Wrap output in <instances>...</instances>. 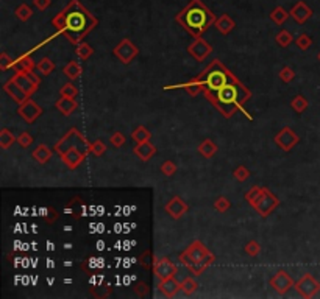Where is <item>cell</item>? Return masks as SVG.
Segmentation results:
<instances>
[{
  "label": "cell",
  "instance_id": "7402d4cb",
  "mask_svg": "<svg viewBox=\"0 0 320 299\" xmlns=\"http://www.w3.org/2000/svg\"><path fill=\"white\" fill-rule=\"evenodd\" d=\"M57 109L63 114V115H70L73 111L78 108V103L75 101V99H69V97H61L57 101Z\"/></svg>",
  "mask_w": 320,
  "mask_h": 299
},
{
  "label": "cell",
  "instance_id": "7dc6e473",
  "mask_svg": "<svg viewBox=\"0 0 320 299\" xmlns=\"http://www.w3.org/2000/svg\"><path fill=\"white\" fill-rule=\"evenodd\" d=\"M201 81L198 80V78H195V80H192L188 86H186V91L191 94V95H197V94H200V91H201Z\"/></svg>",
  "mask_w": 320,
  "mask_h": 299
},
{
  "label": "cell",
  "instance_id": "2e32d148",
  "mask_svg": "<svg viewBox=\"0 0 320 299\" xmlns=\"http://www.w3.org/2000/svg\"><path fill=\"white\" fill-rule=\"evenodd\" d=\"M164 210H166L174 220H180L181 217L185 215V213H188L189 206H188L186 202H185L183 199H181L180 197H174V198L170 199V201L167 202V204L164 206Z\"/></svg>",
  "mask_w": 320,
  "mask_h": 299
},
{
  "label": "cell",
  "instance_id": "6da1fadb",
  "mask_svg": "<svg viewBox=\"0 0 320 299\" xmlns=\"http://www.w3.org/2000/svg\"><path fill=\"white\" fill-rule=\"evenodd\" d=\"M53 27H57L58 31L64 36H67L70 42H80L89 31L97 25V19H95L86 8H84L78 0H72V2L58 13L52 20Z\"/></svg>",
  "mask_w": 320,
  "mask_h": 299
},
{
  "label": "cell",
  "instance_id": "8d00e7d4",
  "mask_svg": "<svg viewBox=\"0 0 320 299\" xmlns=\"http://www.w3.org/2000/svg\"><path fill=\"white\" fill-rule=\"evenodd\" d=\"M92 53H94V50H92L91 46H88L86 42H78V46H77V55H78L80 59H88V58H91Z\"/></svg>",
  "mask_w": 320,
  "mask_h": 299
},
{
  "label": "cell",
  "instance_id": "f907efd6",
  "mask_svg": "<svg viewBox=\"0 0 320 299\" xmlns=\"http://www.w3.org/2000/svg\"><path fill=\"white\" fill-rule=\"evenodd\" d=\"M13 64H14V61L9 59L6 53H2V56H0V67H2V70H6L9 66L13 67Z\"/></svg>",
  "mask_w": 320,
  "mask_h": 299
},
{
  "label": "cell",
  "instance_id": "e0dca14e",
  "mask_svg": "<svg viewBox=\"0 0 320 299\" xmlns=\"http://www.w3.org/2000/svg\"><path fill=\"white\" fill-rule=\"evenodd\" d=\"M238 99H239V92H238V88L234 86V84H225L223 88H220L217 91V101H220L222 104H236L238 103Z\"/></svg>",
  "mask_w": 320,
  "mask_h": 299
},
{
  "label": "cell",
  "instance_id": "ba28073f",
  "mask_svg": "<svg viewBox=\"0 0 320 299\" xmlns=\"http://www.w3.org/2000/svg\"><path fill=\"white\" fill-rule=\"evenodd\" d=\"M13 80L19 84L20 89H24L27 92L28 97L36 92V89L39 88V83H41V80L33 73V70H30V72H16Z\"/></svg>",
  "mask_w": 320,
  "mask_h": 299
},
{
  "label": "cell",
  "instance_id": "d590c367",
  "mask_svg": "<svg viewBox=\"0 0 320 299\" xmlns=\"http://www.w3.org/2000/svg\"><path fill=\"white\" fill-rule=\"evenodd\" d=\"M264 190H265V187H253V189H250V192L245 194V201L253 206L255 202L258 201V198L264 194Z\"/></svg>",
  "mask_w": 320,
  "mask_h": 299
},
{
  "label": "cell",
  "instance_id": "b9f144b4",
  "mask_svg": "<svg viewBox=\"0 0 320 299\" xmlns=\"http://www.w3.org/2000/svg\"><path fill=\"white\" fill-rule=\"evenodd\" d=\"M295 44L300 50H308L309 47L313 46V39L309 38L308 35H300L297 39H295Z\"/></svg>",
  "mask_w": 320,
  "mask_h": 299
},
{
  "label": "cell",
  "instance_id": "ee69618b",
  "mask_svg": "<svg viewBox=\"0 0 320 299\" xmlns=\"http://www.w3.org/2000/svg\"><path fill=\"white\" fill-rule=\"evenodd\" d=\"M245 252H247L249 255H252V257H256L259 252H261V245L258 242H249L247 245H245Z\"/></svg>",
  "mask_w": 320,
  "mask_h": 299
},
{
  "label": "cell",
  "instance_id": "9c48e42d",
  "mask_svg": "<svg viewBox=\"0 0 320 299\" xmlns=\"http://www.w3.org/2000/svg\"><path fill=\"white\" fill-rule=\"evenodd\" d=\"M295 285L294 279H292V276L289 273H286L283 270L280 271H276L273 276H272V279H270V287L273 288V290L278 293V295H286L287 292L291 290V288Z\"/></svg>",
  "mask_w": 320,
  "mask_h": 299
},
{
  "label": "cell",
  "instance_id": "f6af8a7d",
  "mask_svg": "<svg viewBox=\"0 0 320 299\" xmlns=\"http://www.w3.org/2000/svg\"><path fill=\"white\" fill-rule=\"evenodd\" d=\"M234 178H236L239 183H244V181H247L249 179V176H250V172H249V168L247 167H244V165H241V167H238L236 170H234Z\"/></svg>",
  "mask_w": 320,
  "mask_h": 299
},
{
  "label": "cell",
  "instance_id": "5bb4252c",
  "mask_svg": "<svg viewBox=\"0 0 320 299\" xmlns=\"http://www.w3.org/2000/svg\"><path fill=\"white\" fill-rule=\"evenodd\" d=\"M177 266L175 263L170 262L167 257H161V259H156L155 265H153V273L156 277L159 279H167V277H172L177 274Z\"/></svg>",
  "mask_w": 320,
  "mask_h": 299
},
{
  "label": "cell",
  "instance_id": "4fadbf2b",
  "mask_svg": "<svg viewBox=\"0 0 320 299\" xmlns=\"http://www.w3.org/2000/svg\"><path fill=\"white\" fill-rule=\"evenodd\" d=\"M188 51L191 53V56H194L197 61H205L209 53L212 51V47L208 44L205 39H201L200 36L195 38V41L188 47Z\"/></svg>",
  "mask_w": 320,
  "mask_h": 299
},
{
  "label": "cell",
  "instance_id": "4316f807",
  "mask_svg": "<svg viewBox=\"0 0 320 299\" xmlns=\"http://www.w3.org/2000/svg\"><path fill=\"white\" fill-rule=\"evenodd\" d=\"M289 16H291V13H287L283 6H276L273 11L270 13V20H272L273 24H276V25H283Z\"/></svg>",
  "mask_w": 320,
  "mask_h": 299
},
{
  "label": "cell",
  "instance_id": "d4e9b609",
  "mask_svg": "<svg viewBox=\"0 0 320 299\" xmlns=\"http://www.w3.org/2000/svg\"><path fill=\"white\" fill-rule=\"evenodd\" d=\"M13 67H14L16 72H30V70H33L36 67V64L31 61L30 56H20L19 59L14 61Z\"/></svg>",
  "mask_w": 320,
  "mask_h": 299
},
{
  "label": "cell",
  "instance_id": "60d3db41",
  "mask_svg": "<svg viewBox=\"0 0 320 299\" xmlns=\"http://www.w3.org/2000/svg\"><path fill=\"white\" fill-rule=\"evenodd\" d=\"M89 151L94 156H102L106 151V145L102 141H94L92 144H89Z\"/></svg>",
  "mask_w": 320,
  "mask_h": 299
},
{
  "label": "cell",
  "instance_id": "7bdbcfd3",
  "mask_svg": "<svg viewBox=\"0 0 320 299\" xmlns=\"http://www.w3.org/2000/svg\"><path fill=\"white\" fill-rule=\"evenodd\" d=\"M278 77L281 78L283 83H291V81L295 78V72H294L289 66H286V67H283V69L280 70Z\"/></svg>",
  "mask_w": 320,
  "mask_h": 299
},
{
  "label": "cell",
  "instance_id": "4dcf8cb0",
  "mask_svg": "<svg viewBox=\"0 0 320 299\" xmlns=\"http://www.w3.org/2000/svg\"><path fill=\"white\" fill-rule=\"evenodd\" d=\"M14 14L19 20H22V22H27V20L31 19L33 16V9H31L27 3H20L16 9H14Z\"/></svg>",
  "mask_w": 320,
  "mask_h": 299
},
{
  "label": "cell",
  "instance_id": "7a4b0ae2",
  "mask_svg": "<svg viewBox=\"0 0 320 299\" xmlns=\"http://www.w3.org/2000/svg\"><path fill=\"white\" fill-rule=\"evenodd\" d=\"M177 22L192 36H201V33L216 24V16L212 14L208 6L201 0H191V2L177 14Z\"/></svg>",
  "mask_w": 320,
  "mask_h": 299
},
{
  "label": "cell",
  "instance_id": "c3c4849f",
  "mask_svg": "<svg viewBox=\"0 0 320 299\" xmlns=\"http://www.w3.org/2000/svg\"><path fill=\"white\" fill-rule=\"evenodd\" d=\"M161 172L164 176H172L177 173V165L172 162V161H166L163 165H161Z\"/></svg>",
  "mask_w": 320,
  "mask_h": 299
},
{
  "label": "cell",
  "instance_id": "681fc988",
  "mask_svg": "<svg viewBox=\"0 0 320 299\" xmlns=\"http://www.w3.org/2000/svg\"><path fill=\"white\" fill-rule=\"evenodd\" d=\"M110 142H111V145L113 147H116V148H121L124 144H125V136L122 134V133H114L111 137H110Z\"/></svg>",
  "mask_w": 320,
  "mask_h": 299
},
{
  "label": "cell",
  "instance_id": "44dd1931",
  "mask_svg": "<svg viewBox=\"0 0 320 299\" xmlns=\"http://www.w3.org/2000/svg\"><path fill=\"white\" fill-rule=\"evenodd\" d=\"M180 290H181V282H178L174 276L167 277V279H161V282H159V292L167 298L175 296Z\"/></svg>",
  "mask_w": 320,
  "mask_h": 299
},
{
  "label": "cell",
  "instance_id": "277c9868",
  "mask_svg": "<svg viewBox=\"0 0 320 299\" xmlns=\"http://www.w3.org/2000/svg\"><path fill=\"white\" fill-rule=\"evenodd\" d=\"M185 252H186V254L189 255V257H191L192 260H194L195 263L205 262V263L211 265L212 262L216 260L214 254H211V252H209V249H208V248L205 247V245L201 243V242H198V240L192 242Z\"/></svg>",
  "mask_w": 320,
  "mask_h": 299
},
{
  "label": "cell",
  "instance_id": "f546056e",
  "mask_svg": "<svg viewBox=\"0 0 320 299\" xmlns=\"http://www.w3.org/2000/svg\"><path fill=\"white\" fill-rule=\"evenodd\" d=\"M131 139L136 144H141V142H147L152 139V134L147 131L145 126H137L136 130L131 133Z\"/></svg>",
  "mask_w": 320,
  "mask_h": 299
},
{
  "label": "cell",
  "instance_id": "5b68a950",
  "mask_svg": "<svg viewBox=\"0 0 320 299\" xmlns=\"http://www.w3.org/2000/svg\"><path fill=\"white\" fill-rule=\"evenodd\" d=\"M278 206H280V199L276 198L273 194H270V192H269L267 189L264 190V194H262V195L258 198V201H256L255 204H253V207L256 209V212H258L262 218L269 217L270 213H272V210H273L275 207H278Z\"/></svg>",
  "mask_w": 320,
  "mask_h": 299
},
{
  "label": "cell",
  "instance_id": "ffe728a7",
  "mask_svg": "<svg viewBox=\"0 0 320 299\" xmlns=\"http://www.w3.org/2000/svg\"><path fill=\"white\" fill-rule=\"evenodd\" d=\"M134 154L141 159V161L147 162V161H150V159L156 154V147L150 144V141H147V142H141V144H136L134 147Z\"/></svg>",
  "mask_w": 320,
  "mask_h": 299
},
{
  "label": "cell",
  "instance_id": "8fae6325",
  "mask_svg": "<svg viewBox=\"0 0 320 299\" xmlns=\"http://www.w3.org/2000/svg\"><path fill=\"white\" fill-rule=\"evenodd\" d=\"M275 144L278 145L283 151H291V150L298 144V136L289 126H284L283 130L275 136Z\"/></svg>",
  "mask_w": 320,
  "mask_h": 299
},
{
  "label": "cell",
  "instance_id": "cb8c5ba5",
  "mask_svg": "<svg viewBox=\"0 0 320 299\" xmlns=\"http://www.w3.org/2000/svg\"><path fill=\"white\" fill-rule=\"evenodd\" d=\"M31 156H33L35 161H38V164H46L50 161V157H52V150L47 145H38L33 150Z\"/></svg>",
  "mask_w": 320,
  "mask_h": 299
},
{
  "label": "cell",
  "instance_id": "83f0119b",
  "mask_svg": "<svg viewBox=\"0 0 320 299\" xmlns=\"http://www.w3.org/2000/svg\"><path fill=\"white\" fill-rule=\"evenodd\" d=\"M63 72H64V75L69 78V80H75V78H78L80 75H81V72H83V69H81V66L78 62H75V61H70L66 67L63 69Z\"/></svg>",
  "mask_w": 320,
  "mask_h": 299
},
{
  "label": "cell",
  "instance_id": "ab89813d",
  "mask_svg": "<svg viewBox=\"0 0 320 299\" xmlns=\"http://www.w3.org/2000/svg\"><path fill=\"white\" fill-rule=\"evenodd\" d=\"M60 94H61V97L75 99L77 95H78V89L75 88V84H72V83H66V84H64V86L61 88Z\"/></svg>",
  "mask_w": 320,
  "mask_h": 299
},
{
  "label": "cell",
  "instance_id": "74e56055",
  "mask_svg": "<svg viewBox=\"0 0 320 299\" xmlns=\"http://www.w3.org/2000/svg\"><path fill=\"white\" fill-rule=\"evenodd\" d=\"M276 42H278V46L281 47H287L291 44V42L294 41V36L291 35V31H287V30H281L278 35H276Z\"/></svg>",
  "mask_w": 320,
  "mask_h": 299
},
{
  "label": "cell",
  "instance_id": "836d02e7",
  "mask_svg": "<svg viewBox=\"0 0 320 299\" xmlns=\"http://www.w3.org/2000/svg\"><path fill=\"white\" fill-rule=\"evenodd\" d=\"M38 70L42 73V75H50L53 70H55V62H53L50 58H42L38 64H36Z\"/></svg>",
  "mask_w": 320,
  "mask_h": 299
},
{
  "label": "cell",
  "instance_id": "3957f363",
  "mask_svg": "<svg viewBox=\"0 0 320 299\" xmlns=\"http://www.w3.org/2000/svg\"><path fill=\"white\" fill-rule=\"evenodd\" d=\"M80 148V150H83L81 147H84V148H88L89 150V145L86 144V141H84V137L77 131V130H70L66 136H64L60 142H57V145H55V151H58V154L61 156L64 151H67L69 148ZM86 153V151H84Z\"/></svg>",
  "mask_w": 320,
  "mask_h": 299
},
{
  "label": "cell",
  "instance_id": "d6a6232c",
  "mask_svg": "<svg viewBox=\"0 0 320 299\" xmlns=\"http://www.w3.org/2000/svg\"><path fill=\"white\" fill-rule=\"evenodd\" d=\"M291 106H292V109L295 112L302 114V112H305L308 109L309 103H308V100L303 97V95H297V97H294V100L291 101Z\"/></svg>",
  "mask_w": 320,
  "mask_h": 299
},
{
  "label": "cell",
  "instance_id": "db71d44e",
  "mask_svg": "<svg viewBox=\"0 0 320 299\" xmlns=\"http://www.w3.org/2000/svg\"><path fill=\"white\" fill-rule=\"evenodd\" d=\"M317 58H319V61H320V51H319V55H317Z\"/></svg>",
  "mask_w": 320,
  "mask_h": 299
},
{
  "label": "cell",
  "instance_id": "f5cc1de1",
  "mask_svg": "<svg viewBox=\"0 0 320 299\" xmlns=\"http://www.w3.org/2000/svg\"><path fill=\"white\" fill-rule=\"evenodd\" d=\"M33 5L39 9V11H46V9L52 5V0H33Z\"/></svg>",
  "mask_w": 320,
  "mask_h": 299
},
{
  "label": "cell",
  "instance_id": "816d5d0a",
  "mask_svg": "<svg viewBox=\"0 0 320 299\" xmlns=\"http://www.w3.org/2000/svg\"><path fill=\"white\" fill-rule=\"evenodd\" d=\"M134 292H136L137 296H147L148 295V287L144 282H137L136 287H134Z\"/></svg>",
  "mask_w": 320,
  "mask_h": 299
},
{
  "label": "cell",
  "instance_id": "603a6c76",
  "mask_svg": "<svg viewBox=\"0 0 320 299\" xmlns=\"http://www.w3.org/2000/svg\"><path fill=\"white\" fill-rule=\"evenodd\" d=\"M214 25H216V28L220 31L222 35H228V33H231L233 28H234V20L228 14H222L220 17L216 19V24Z\"/></svg>",
  "mask_w": 320,
  "mask_h": 299
},
{
  "label": "cell",
  "instance_id": "f35d334b",
  "mask_svg": "<svg viewBox=\"0 0 320 299\" xmlns=\"http://www.w3.org/2000/svg\"><path fill=\"white\" fill-rule=\"evenodd\" d=\"M214 209L220 213H225L231 209V201L225 197H219L216 201H214Z\"/></svg>",
  "mask_w": 320,
  "mask_h": 299
},
{
  "label": "cell",
  "instance_id": "7c38bea8",
  "mask_svg": "<svg viewBox=\"0 0 320 299\" xmlns=\"http://www.w3.org/2000/svg\"><path fill=\"white\" fill-rule=\"evenodd\" d=\"M17 114L22 117V119L27 122V123H33L38 117L42 114V108L39 104H36L33 100H27L24 101L22 104H19V108H17Z\"/></svg>",
  "mask_w": 320,
  "mask_h": 299
},
{
  "label": "cell",
  "instance_id": "f1b7e54d",
  "mask_svg": "<svg viewBox=\"0 0 320 299\" xmlns=\"http://www.w3.org/2000/svg\"><path fill=\"white\" fill-rule=\"evenodd\" d=\"M14 142H17V137L9 130L3 128V130L0 131V147H2L3 150H8Z\"/></svg>",
  "mask_w": 320,
  "mask_h": 299
},
{
  "label": "cell",
  "instance_id": "9a60e30c",
  "mask_svg": "<svg viewBox=\"0 0 320 299\" xmlns=\"http://www.w3.org/2000/svg\"><path fill=\"white\" fill-rule=\"evenodd\" d=\"M84 156H86V153H84L83 150L73 147V148H69L67 151H64L61 154V159L69 170H75L84 161Z\"/></svg>",
  "mask_w": 320,
  "mask_h": 299
},
{
  "label": "cell",
  "instance_id": "30bf717a",
  "mask_svg": "<svg viewBox=\"0 0 320 299\" xmlns=\"http://www.w3.org/2000/svg\"><path fill=\"white\" fill-rule=\"evenodd\" d=\"M228 81H230L228 73L225 70H222L220 67H217L216 70H212L211 73H208V77L205 78V81H201V84H205L209 91H216L217 92L220 88H223L225 84H228Z\"/></svg>",
  "mask_w": 320,
  "mask_h": 299
},
{
  "label": "cell",
  "instance_id": "ac0fdd59",
  "mask_svg": "<svg viewBox=\"0 0 320 299\" xmlns=\"http://www.w3.org/2000/svg\"><path fill=\"white\" fill-rule=\"evenodd\" d=\"M3 89H5V92L9 95V97L13 99V101H16V103H19V104H22L24 101H27L30 97L27 95V92L24 91V89H20V86L19 84L14 81V80H9L5 86H3Z\"/></svg>",
  "mask_w": 320,
  "mask_h": 299
},
{
  "label": "cell",
  "instance_id": "52a82bcc",
  "mask_svg": "<svg viewBox=\"0 0 320 299\" xmlns=\"http://www.w3.org/2000/svg\"><path fill=\"white\" fill-rule=\"evenodd\" d=\"M295 290L297 293L303 296V298H314L320 292V284L314 279L311 274H305L300 279L295 282Z\"/></svg>",
  "mask_w": 320,
  "mask_h": 299
},
{
  "label": "cell",
  "instance_id": "e575fe53",
  "mask_svg": "<svg viewBox=\"0 0 320 299\" xmlns=\"http://www.w3.org/2000/svg\"><path fill=\"white\" fill-rule=\"evenodd\" d=\"M155 257H153V252L150 249H145L141 255H139V263L144 266L145 270H150L153 268V265H155Z\"/></svg>",
  "mask_w": 320,
  "mask_h": 299
},
{
  "label": "cell",
  "instance_id": "bcb514c9",
  "mask_svg": "<svg viewBox=\"0 0 320 299\" xmlns=\"http://www.w3.org/2000/svg\"><path fill=\"white\" fill-rule=\"evenodd\" d=\"M33 141H35L33 136L28 134V133H20L19 137H17V144L22 148H28L31 144H33Z\"/></svg>",
  "mask_w": 320,
  "mask_h": 299
},
{
  "label": "cell",
  "instance_id": "1f68e13d",
  "mask_svg": "<svg viewBox=\"0 0 320 299\" xmlns=\"http://www.w3.org/2000/svg\"><path fill=\"white\" fill-rule=\"evenodd\" d=\"M197 288H198V284L195 279H192V277H186V279L181 282V292H183L186 296L194 295L197 292Z\"/></svg>",
  "mask_w": 320,
  "mask_h": 299
},
{
  "label": "cell",
  "instance_id": "8992f818",
  "mask_svg": "<svg viewBox=\"0 0 320 299\" xmlns=\"http://www.w3.org/2000/svg\"><path fill=\"white\" fill-rule=\"evenodd\" d=\"M113 53L116 55V58L121 59V62L130 64V62L137 56V53H139V49H137L130 39L125 38V39H122V41L119 42V44H117V46L114 47Z\"/></svg>",
  "mask_w": 320,
  "mask_h": 299
},
{
  "label": "cell",
  "instance_id": "484cf974",
  "mask_svg": "<svg viewBox=\"0 0 320 299\" xmlns=\"http://www.w3.org/2000/svg\"><path fill=\"white\" fill-rule=\"evenodd\" d=\"M198 151H200L201 156H205V157L209 159V157H212L217 153V145L212 141H209V139H205V141L198 145Z\"/></svg>",
  "mask_w": 320,
  "mask_h": 299
},
{
  "label": "cell",
  "instance_id": "d6986e66",
  "mask_svg": "<svg viewBox=\"0 0 320 299\" xmlns=\"http://www.w3.org/2000/svg\"><path fill=\"white\" fill-rule=\"evenodd\" d=\"M289 13H291V17L295 20L297 24H305L306 20L313 16V9L309 8L305 2H297Z\"/></svg>",
  "mask_w": 320,
  "mask_h": 299
}]
</instances>
